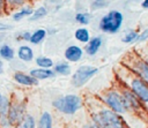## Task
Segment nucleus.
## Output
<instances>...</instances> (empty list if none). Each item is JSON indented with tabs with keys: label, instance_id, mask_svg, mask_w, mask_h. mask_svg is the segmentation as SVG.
I'll use <instances>...</instances> for the list:
<instances>
[{
	"label": "nucleus",
	"instance_id": "10",
	"mask_svg": "<svg viewBox=\"0 0 148 128\" xmlns=\"http://www.w3.org/2000/svg\"><path fill=\"white\" fill-rule=\"evenodd\" d=\"M23 105H13L9 107L8 112V120L9 123H14L16 121H20L23 118Z\"/></svg>",
	"mask_w": 148,
	"mask_h": 128
},
{
	"label": "nucleus",
	"instance_id": "21",
	"mask_svg": "<svg viewBox=\"0 0 148 128\" xmlns=\"http://www.w3.org/2000/svg\"><path fill=\"white\" fill-rule=\"evenodd\" d=\"M54 73L59 75H68L71 73V67L66 62H59L54 66Z\"/></svg>",
	"mask_w": 148,
	"mask_h": 128
},
{
	"label": "nucleus",
	"instance_id": "1",
	"mask_svg": "<svg viewBox=\"0 0 148 128\" xmlns=\"http://www.w3.org/2000/svg\"><path fill=\"white\" fill-rule=\"evenodd\" d=\"M97 128H124L121 118L112 110H102L94 115Z\"/></svg>",
	"mask_w": 148,
	"mask_h": 128
},
{
	"label": "nucleus",
	"instance_id": "9",
	"mask_svg": "<svg viewBox=\"0 0 148 128\" xmlns=\"http://www.w3.org/2000/svg\"><path fill=\"white\" fill-rule=\"evenodd\" d=\"M14 80L22 85H37L38 84V80L31 75H27L24 73H15L14 74Z\"/></svg>",
	"mask_w": 148,
	"mask_h": 128
},
{
	"label": "nucleus",
	"instance_id": "26",
	"mask_svg": "<svg viewBox=\"0 0 148 128\" xmlns=\"http://www.w3.org/2000/svg\"><path fill=\"white\" fill-rule=\"evenodd\" d=\"M109 5V0H95L91 5V7L95 9V8H103L105 6Z\"/></svg>",
	"mask_w": 148,
	"mask_h": 128
},
{
	"label": "nucleus",
	"instance_id": "3",
	"mask_svg": "<svg viewBox=\"0 0 148 128\" xmlns=\"http://www.w3.org/2000/svg\"><path fill=\"white\" fill-rule=\"evenodd\" d=\"M82 105L81 98L76 95H67L53 101V107L65 114H74Z\"/></svg>",
	"mask_w": 148,
	"mask_h": 128
},
{
	"label": "nucleus",
	"instance_id": "16",
	"mask_svg": "<svg viewBox=\"0 0 148 128\" xmlns=\"http://www.w3.org/2000/svg\"><path fill=\"white\" fill-rule=\"evenodd\" d=\"M74 36H75L76 40H79L81 43H88L90 40V33H89L88 29H86V28H79L75 31Z\"/></svg>",
	"mask_w": 148,
	"mask_h": 128
},
{
	"label": "nucleus",
	"instance_id": "30",
	"mask_svg": "<svg viewBox=\"0 0 148 128\" xmlns=\"http://www.w3.org/2000/svg\"><path fill=\"white\" fill-rule=\"evenodd\" d=\"M12 29L10 24H5V23H0V31H5V30H9Z\"/></svg>",
	"mask_w": 148,
	"mask_h": 128
},
{
	"label": "nucleus",
	"instance_id": "33",
	"mask_svg": "<svg viewBox=\"0 0 148 128\" xmlns=\"http://www.w3.org/2000/svg\"><path fill=\"white\" fill-rule=\"evenodd\" d=\"M2 71H3V69H2V61L0 60V75L2 74Z\"/></svg>",
	"mask_w": 148,
	"mask_h": 128
},
{
	"label": "nucleus",
	"instance_id": "27",
	"mask_svg": "<svg viewBox=\"0 0 148 128\" xmlns=\"http://www.w3.org/2000/svg\"><path fill=\"white\" fill-rule=\"evenodd\" d=\"M25 0H6V7H17L22 6Z\"/></svg>",
	"mask_w": 148,
	"mask_h": 128
},
{
	"label": "nucleus",
	"instance_id": "17",
	"mask_svg": "<svg viewBox=\"0 0 148 128\" xmlns=\"http://www.w3.org/2000/svg\"><path fill=\"white\" fill-rule=\"evenodd\" d=\"M35 119L34 116L31 115H24L20 122H18V126L17 128H35Z\"/></svg>",
	"mask_w": 148,
	"mask_h": 128
},
{
	"label": "nucleus",
	"instance_id": "32",
	"mask_svg": "<svg viewBox=\"0 0 148 128\" xmlns=\"http://www.w3.org/2000/svg\"><path fill=\"white\" fill-rule=\"evenodd\" d=\"M141 6H142L143 8H147V9H148V0H143L142 3H141Z\"/></svg>",
	"mask_w": 148,
	"mask_h": 128
},
{
	"label": "nucleus",
	"instance_id": "24",
	"mask_svg": "<svg viewBox=\"0 0 148 128\" xmlns=\"http://www.w3.org/2000/svg\"><path fill=\"white\" fill-rule=\"evenodd\" d=\"M90 18H91V16L88 13H77L75 15V20L81 24H88L90 22Z\"/></svg>",
	"mask_w": 148,
	"mask_h": 128
},
{
	"label": "nucleus",
	"instance_id": "19",
	"mask_svg": "<svg viewBox=\"0 0 148 128\" xmlns=\"http://www.w3.org/2000/svg\"><path fill=\"white\" fill-rule=\"evenodd\" d=\"M46 36V31L44 29H38L36 30L34 33H31V38H30V43L32 44H39Z\"/></svg>",
	"mask_w": 148,
	"mask_h": 128
},
{
	"label": "nucleus",
	"instance_id": "13",
	"mask_svg": "<svg viewBox=\"0 0 148 128\" xmlns=\"http://www.w3.org/2000/svg\"><path fill=\"white\" fill-rule=\"evenodd\" d=\"M30 75L36 77L37 80H46L49 77L54 76V71L51 70L50 68H37V69H31Z\"/></svg>",
	"mask_w": 148,
	"mask_h": 128
},
{
	"label": "nucleus",
	"instance_id": "5",
	"mask_svg": "<svg viewBox=\"0 0 148 128\" xmlns=\"http://www.w3.org/2000/svg\"><path fill=\"white\" fill-rule=\"evenodd\" d=\"M130 86L140 101L148 105V83H146L142 78L133 77L130 82Z\"/></svg>",
	"mask_w": 148,
	"mask_h": 128
},
{
	"label": "nucleus",
	"instance_id": "6",
	"mask_svg": "<svg viewBox=\"0 0 148 128\" xmlns=\"http://www.w3.org/2000/svg\"><path fill=\"white\" fill-rule=\"evenodd\" d=\"M105 103L108 104V106L114 111L116 113H124L126 111L125 108V104H124V99H123V96H120L118 92H114V91H111L109 92L105 98H104Z\"/></svg>",
	"mask_w": 148,
	"mask_h": 128
},
{
	"label": "nucleus",
	"instance_id": "4",
	"mask_svg": "<svg viewBox=\"0 0 148 128\" xmlns=\"http://www.w3.org/2000/svg\"><path fill=\"white\" fill-rule=\"evenodd\" d=\"M98 69L91 66H81L76 69L74 75L72 76V84L76 88L86 84L95 74H97Z\"/></svg>",
	"mask_w": 148,
	"mask_h": 128
},
{
	"label": "nucleus",
	"instance_id": "11",
	"mask_svg": "<svg viewBox=\"0 0 148 128\" xmlns=\"http://www.w3.org/2000/svg\"><path fill=\"white\" fill-rule=\"evenodd\" d=\"M134 71L146 82L148 83V62L145 60H139L135 62Z\"/></svg>",
	"mask_w": 148,
	"mask_h": 128
},
{
	"label": "nucleus",
	"instance_id": "15",
	"mask_svg": "<svg viewBox=\"0 0 148 128\" xmlns=\"http://www.w3.org/2000/svg\"><path fill=\"white\" fill-rule=\"evenodd\" d=\"M37 128H52V116L49 112L42 113Z\"/></svg>",
	"mask_w": 148,
	"mask_h": 128
},
{
	"label": "nucleus",
	"instance_id": "28",
	"mask_svg": "<svg viewBox=\"0 0 148 128\" xmlns=\"http://www.w3.org/2000/svg\"><path fill=\"white\" fill-rule=\"evenodd\" d=\"M146 39H148V29H145L143 32H142L141 35H139L136 42H143V40H146Z\"/></svg>",
	"mask_w": 148,
	"mask_h": 128
},
{
	"label": "nucleus",
	"instance_id": "18",
	"mask_svg": "<svg viewBox=\"0 0 148 128\" xmlns=\"http://www.w3.org/2000/svg\"><path fill=\"white\" fill-rule=\"evenodd\" d=\"M32 14H34L32 8H30V7H23L22 9H20L18 12H16V13L13 14V20L14 21H20L24 16H29V15H32Z\"/></svg>",
	"mask_w": 148,
	"mask_h": 128
},
{
	"label": "nucleus",
	"instance_id": "34",
	"mask_svg": "<svg viewBox=\"0 0 148 128\" xmlns=\"http://www.w3.org/2000/svg\"><path fill=\"white\" fill-rule=\"evenodd\" d=\"M84 128H97L96 126H87V127H84Z\"/></svg>",
	"mask_w": 148,
	"mask_h": 128
},
{
	"label": "nucleus",
	"instance_id": "14",
	"mask_svg": "<svg viewBox=\"0 0 148 128\" xmlns=\"http://www.w3.org/2000/svg\"><path fill=\"white\" fill-rule=\"evenodd\" d=\"M17 55L18 58L22 60V61H31L32 58H34V51L31 47L27 46V45H22L18 47V51H17Z\"/></svg>",
	"mask_w": 148,
	"mask_h": 128
},
{
	"label": "nucleus",
	"instance_id": "23",
	"mask_svg": "<svg viewBox=\"0 0 148 128\" xmlns=\"http://www.w3.org/2000/svg\"><path fill=\"white\" fill-rule=\"evenodd\" d=\"M46 15V8L45 7H39L36 10H34V14L29 17V21H37L38 18H42Z\"/></svg>",
	"mask_w": 148,
	"mask_h": 128
},
{
	"label": "nucleus",
	"instance_id": "20",
	"mask_svg": "<svg viewBox=\"0 0 148 128\" xmlns=\"http://www.w3.org/2000/svg\"><path fill=\"white\" fill-rule=\"evenodd\" d=\"M0 57L5 60H12L14 58V50L9 45H2L0 47Z\"/></svg>",
	"mask_w": 148,
	"mask_h": 128
},
{
	"label": "nucleus",
	"instance_id": "12",
	"mask_svg": "<svg viewBox=\"0 0 148 128\" xmlns=\"http://www.w3.org/2000/svg\"><path fill=\"white\" fill-rule=\"evenodd\" d=\"M102 45V37H94V38H90V40L87 43L86 45V52L89 54V55H94L97 53V51L99 50Z\"/></svg>",
	"mask_w": 148,
	"mask_h": 128
},
{
	"label": "nucleus",
	"instance_id": "31",
	"mask_svg": "<svg viewBox=\"0 0 148 128\" xmlns=\"http://www.w3.org/2000/svg\"><path fill=\"white\" fill-rule=\"evenodd\" d=\"M6 9V0H0V13Z\"/></svg>",
	"mask_w": 148,
	"mask_h": 128
},
{
	"label": "nucleus",
	"instance_id": "2",
	"mask_svg": "<svg viewBox=\"0 0 148 128\" xmlns=\"http://www.w3.org/2000/svg\"><path fill=\"white\" fill-rule=\"evenodd\" d=\"M123 14L118 10H110L99 21V29L106 33L118 32L123 24Z\"/></svg>",
	"mask_w": 148,
	"mask_h": 128
},
{
	"label": "nucleus",
	"instance_id": "22",
	"mask_svg": "<svg viewBox=\"0 0 148 128\" xmlns=\"http://www.w3.org/2000/svg\"><path fill=\"white\" fill-rule=\"evenodd\" d=\"M36 63H37V66H39L42 68H51L53 66V61L46 57H38L36 59Z\"/></svg>",
	"mask_w": 148,
	"mask_h": 128
},
{
	"label": "nucleus",
	"instance_id": "29",
	"mask_svg": "<svg viewBox=\"0 0 148 128\" xmlns=\"http://www.w3.org/2000/svg\"><path fill=\"white\" fill-rule=\"evenodd\" d=\"M21 37H22V39H24V40H29V42H30L31 33H30V32H28V31H25V32H23V33L21 35Z\"/></svg>",
	"mask_w": 148,
	"mask_h": 128
},
{
	"label": "nucleus",
	"instance_id": "8",
	"mask_svg": "<svg viewBox=\"0 0 148 128\" xmlns=\"http://www.w3.org/2000/svg\"><path fill=\"white\" fill-rule=\"evenodd\" d=\"M8 112H9V103H8V99L0 93V121L5 126L10 125L9 123V120H8Z\"/></svg>",
	"mask_w": 148,
	"mask_h": 128
},
{
	"label": "nucleus",
	"instance_id": "7",
	"mask_svg": "<svg viewBox=\"0 0 148 128\" xmlns=\"http://www.w3.org/2000/svg\"><path fill=\"white\" fill-rule=\"evenodd\" d=\"M83 51L77 45H71L65 51V58L71 62H76L82 58Z\"/></svg>",
	"mask_w": 148,
	"mask_h": 128
},
{
	"label": "nucleus",
	"instance_id": "25",
	"mask_svg": "<svg viewBox=\"0 0 148 128\" xmlns=\"http://www.w3.org/2000/svg\"><path fill=\"white\" fill-rule=\"evenodd\" d=\"M138 37H139L138 32H135V31H128L125 35V37L123 38V42L124 43H133L134 40L138 39Z\"/></svg>",
	"mask_w": 148,
	"mask_h": 128
}]
</instances>
